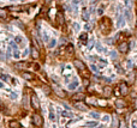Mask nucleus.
Here are the masks:
<instances>
[{"label":"nucleus","instance_id":"1","mask_svg":"<svg viewBox=\"0 0 137 128\" xmlns=\"http://www.w3.org/2000/svg\"><path fill=\"white\" fill-rule=\"evenodd\" d=\"M100 29L102 34H108V31L111 30V20L108 18H102L100 22Z\"/></svg>","mask_w":137,"mask_h":128},{"label":"nucleus","instance_id":"2","mask_svg":"<svg viewBox=\"0 0 137 128\" xmlns=\"http://www.w3.org/2000/svg\"><path fill=\"white\" fill-rule=\"evenodd\" d=\"M30 102H31V107L34 109H36V110L40 109V102H39V98H37V96L35 94L31 95V99H30Z\"/></svg>","mask_w":137,"mask_h":128},{"label":"nucleus","instance_id":"3","mask_svg":"<svg viewBox=\"0 0 137 128\" xmlns=\"http://www.w3.org/2000/svg\"><path fill=\"white\" fill-rule=\"evenodd\" d=\"M33 123L36 127H41L42 123H43V120H42V117L39 114H34L33 115Z\"/></svg>","mask_w":137,"mask_h":128},{"label":"nucleus","instance_id":"4","mask_svg":"<svg viewBox=\"0 0 137 128\" xmlns=\"http://www.w3.org/2000/svg\"><path fill=\"white\" fill-rule=\"evenodd\" d=\"M118 89L120 91V95H123V96H126V95L129 94V86H128L126 83H120Z\"/></svg>","mask_w":137,"mask_h":128},{"label":"nucleus","instance_id":"5","mask_svg":"<svg viewBox=\"0 0 137 128\" xmlns=\"http://www.w3.org/2000/svg\"><path fill=\"white\" fill-rule=\"evenodd\" d=\"M118 50L120 52V53H128V50H129V44H128V42H122L119 46H118Z\"/></svg>","mask_w":137,"mask_h":128},{"label":"nucleus","instance_id":"6","mask_svg":"<svg viewBox=\"0 0 137 128\" xmlns=\"http://www.w3.org/2000/svg\"><path fill=\"white\" fill-rule=\"evenodd\" d=\"M73 64H75V66L77 67V69H79V71H85V65L83 64L82 61L75 60L73 61Z\"/></svg>","mask_w":137,"mask_h":128},{"label":"nucleus","instance_id":"7","mask_svg":"<svg viewBox=\"0 0 137 128\" xmlns=\"http://www.w3.org/2000/svg\"><path fill=\"white\" fill-rule=\"evenodd\" d=\"M30 64H28V62H24V61H22V62H17V64H14V67L18 68V69H24V68H27Z\"/></svg>","mask_w":137,"mask_h":128},{"label":"nucleus","instance_id":"8","mask_svg":"<svg viewBox=\"0 0 137 128\" xmlns=\"http://www.w3.org/2000/svg\"><path fill=\"white\" fill-rule=\"evenodd\" d=\"M22 77H23L25 80H34V79H35L34 74L29 73V72H23V73H22Z\"/></svg>","mask_w":137,"mask_h":128},{"label":"nucleus","instance_id":"9","mask_svg":"<svg viewBox=\"0 0 137 128\" xmlns=\"http://www.w3.org/2000/svg\"><path fill=\"white\" fill-rule=\"evenodd\" d=\"M64 22H65V19H64V14H63V12H58V13H57V23H58L59 25H63Z\"/></svg>","mask_w":137,"mask_h":128},{"label":"nucleus","instance_id":"10","mask_svg":"<svg viewBox=\"0 0 137 128\" xmlns=\"http://www.w3.org/2000/svg\"><path fill=\"white\" fill-rule=\"evenodd\" d=\"M72 99H75V101H83V99H85V95L82 94V92H78V94L72 96Z\"/></svg>","mask_w":137,"mask_h":128},{"label":"nucleus","instance_id":"11","mask_svg":"<svg viewBox=\"0 0 137 128\" xmlns=\"http://www.w3.org/2000/svg\"><path fill=\"white\" fill-rule=\"evenodd\" d=\"M103 96L106 97V98H108L111 95H112V89L111 88H108V86H106V88H103Z\"/></svg>","mask_w":137,"mask_h":128},{"label":"nucleus","instance_id":"12","mask_svg":"<svg viewBox=\"0 0 137 128\" xmlns=\"http://www.w3.org/2000/svg\"><path fill=\"white\" fill-rule=\"evenodd\" d=\"M54 92H55V94H57V95H58L59 97H63V98H64V97L66 96V94H65V92L63 91L62 89H60V88H57V86H55V88H54Z\"/></svg>","mask_w":137,"mask_h":128},{"label":"nucleus","instance_id":"13","mask_svg":"<svg viewBox=\"0 0 137 128\" xmlns=\"http://www.w3.org/2000/svg\"><path fill=\"white\" fill-rule=\"evenodd\" d=\"M117 25H118V28H123L124 25H125V19H124V17L122 14L118 17V24H117Z\"/></svg>","mask_w":137,"mask_h":128},{"label":"nucleus","instance_id":"14","mask_svg":"<svg viewBox=\"0 0 137 128\" xmlns=\"http://www.w3.org/2000/svg\"><path fill=\"white\" fill-rule=\"evenodd\" d=\"M75 107L78 109V110H82V111H85V110L88 109V108H87V105H85V104H83V103H76Z\"/></svg>","mask_w":137,"mask_h":128},{"label":"nucleus","instance_id":"15","mask_svg":"<svg viewBox=\"0 0 137 128\" xmlns=\"http://www.w3.org/2000/svg\"><path fill=\"white\" fill-rule=\"evenodd\" d=\"M8 126H10V128H19V127H21V125H19V122H18V121H14V120H12V121H10V123H8Z\"/></svg>","mask_w":137,"mask_h":128},{"label":"nucleus","instance_id":"16","mask_svg":"<svg viewBox=\"0 0 137 128\" xmlns=\"http://www.w3.org/2000/svg\"><path fill=\"white\" fill-rule=\"evenodd\" d=\"M116 105L118 109H123L125 107V103H124L123 99H118V101H116Z\"/></svg>","mask_w":137,"mask_h":128},{"label":"nucleus","instance_id":"17","mask_svg":"<svg viewBox=\"0 0 137 128\" xmlns=\"http://www.w3.org/2000/svg\"><path fill=\"white\" fill-rule=\"evenodd\" d=\"M87 40H88V35H87V32H83V34L79 35V41H81V42L87 43Z\"/></svg>","mask_w":137,"mask_h":128},{"label":"nucleus","instance_id":"18","mask_svg":"<svg viewBox=\"0 0 137 128\" xmlns=\"http://www.w3.org/2000/svg\"><path fill=\"white\" fill-rule=\"evenodd\" d=\"M31 56H33V59H37L39 58V52H37V49L35 47H31Z\"/></svg>","mask_w":137,"mask_h":128},{"label":"nucleus","instance_id":"19","mask_svg":"<svg viewBox=\"0 0 137 128\" xmlns=\"http://www.w3.org/2000/svg\"><path fill=\"white\" fill-rule=\"evenodd\" d=\"M8 10H10V11H14V12H21L22 10H23V7L22 6H10Z\"/></svg>","mask_w":137,"mask_h":128},{"label":"nucleus","instance_id":"20","mask_svg":"<svg viewBox=\"0 0 137 128\" xmlns=\"http://www.w3.org/2000/svg\"><path fill=\"white\" fill-rule=\"evenodd\" d=\"M82 18L84 20H89V13H88V11L87 10H83V12H82Z\"/></svg>","mask_w":137,"mask_h":128},{"label":"nucleus","instance_id":"21","mask_svg":"<svg viewBox=\"0 0 137 128\" xmlns=\"http://www.w3.org/2000/svg\"><path fill=\"white\" fill-rule=\"evenodd\" d=\"M62 116L63 117H72L73 115H72V113H70L68 110H64V111H62Z\"/></svg>","mask_w":137,"mask_h":128},{"label":"nucleus","instance_id":"22","mask_svg":"<svg viewBox=\"0 0 137 128\" xmlns=\"http://www.w3.org/2000/svg\"><path fill=\"white\" fill-rule=\"evenodd\" d=\"M77 86H78V81L75 80L73 83H71V84L68 85V89H70V90H73V89H76Z\"/></svg>","mask_w":137,"mask_h":128},{"label":"nucleus","instance_id":"23","mask_svg":"<svg viewBox=\"0 0 137 128\" xmlns=\"http://www.w3.org/2000/svg\"><path fill=\"white\" fill-rule=\"evenodd\" d=\"M0 18H6V8H0Z\"/></svg>","mask_w":137,"mask_h":128},{"label":"nucleus","instance_id":"24","mask_svg":"<svg viewBox=\"0 0 137 128\" xmlns=\"http://www.w3.org/2000/svg\"><path fill=\"white\" fill-rule=\"evenodd\" d=\"M118 125H119V121H118L117 117H114L113 119V123H112V128H118Z\"/></svg>","mask_w":137,"mask_h":128},{"label":"nucleus","instance_id":"25","mask_svg":"<svg viewBox=\"0 0 137 128\" xmlns=\"http://www.w3.org/2000/svg\"><path fill=\"white\" fill-rule=\"evenodd\" d=\"M125 17H126V19L130 22L131 20V12H130V10H125Z\"/></svg>","mask_w":137,"mask_h":128},{"label":"nucleus","instance_id":"26","mask_svg":"<svg viewBox=\"0 0 137 128\" xmlns=\"http://www.w3.org/2000/svg\"><path fill=\"white\" fill-rule=\"evenodd\" d=\"M0 79L7 83V81L10 80V77H8V75H6V74H1V75H0Z\"/></svg>","mask_w":137,"mask_h":128},{"label":"nucleus","instance_id":"27","mask_svg":"<svg viewBox=\"0 0 137 128\" xmlns=\"http://www.w3.org/2000/svg\"><path fill=\"white\" fill-rule=\"evenodd\" d=\"M93 28H94L93 23H87V24H85V30H87V31H89V30H93Z\"/></svg>","mask_w":137,"mask_h":128},{"label":"nucleus","instance_id":"28","mask_svg":"<svg viewBox=\"0 0 137 128\" xmlns=\"http://www.w3.org/2000/svg\"><path fill=\"white\" fill-rule=\"evenodd\" d=\"M14 41H16V42H18V43H19V44H22V46L24 44V42H23V38H22L21 36H17V37L14 38Z\"/></svg>","mask_w":137,"mask_h":128},{"label":"nucleus","instance_id":"29","mask_svg":"<svg viewBox=\"0 0 137 128\" xmlns=\"http://www.w3.org/2000/svg\"><path fill=\"white\" fill-rule=\"evenodd\" d=\"M55 44H57V41H55V40H51V41H49V43H48V47L53 48V47H55Z\"/></svg>","mask_w":137,"mask_h":128},{"label":"nucleus","instance_id":"30","mask_svg":"<svg viewBox=\"0 0 137 128\" xmlns=\"http://www.w3.org/2000/svg\"><path fill=\"white\" fill-rule=\"evenodd\" d=\"M49 119H51V121H54V120H55L54 113H53V109H52V108H51V111H49Z\"/></svg>","mask_w":137,"mask_h":128},{"label":"nucleus","instance_id":"31","mask_svg":"<svg viewBox=\"0 0 137 128\" xmlns=\"http://www.w3.org/2000/svg\"><path fill=\"white\" fill-rule=\"evenodd\" d=\"M90 116H91V117H94L95 120L100 119V115L97 114V113H94V111H91V113H90Z\"/></svg>","mask_w":137,"mask_h":128},{"label":"nucleus","instance_id":"32","mask_svg":"<svg viewBox=\"0 0 137 128\" xmlns=\"http://www.w3.org/2000/svg\"><path fill=\"white\" fill-rule=\"evenodd\" d=\"M87 126L88 127H96L97 126V122H87Z\"/></svg>","mask_w":137,"mask_h":128},{"label":"nucleus","instance_id":"33","mask_svg":"<svg viewBox=\"0 0 137 128\" xmlns=\"http://www.w3.org/2000/svg\"><path fill=\"white\" fill-rule=\"evenodd\" d=\"M117 56H118V54H117V52H114V50H112L111 52V59H117Z\"/></svg>","mask_w":137,"mask_h":128},{"label":"nucleus","instance_id":"34","mask_svg":"<svg viewBox=\"0 0 137 128\" xmlns=\"http://www.w3.org/2000/svg\"><path fill=\"white\" fill-rule=\"evenodd\" d=\"M90 69L94 72V73H96V72H99V69H97V67H96L95 65H90Z\"/></svg>","mask_w":137,"mask_h":128},{"label":"nucleus","instance_id":"35","mask_svg":"<svg viewBox=\"0 0 137 128\" xmlns=\"http://www.w3.org/2000/svg\"><path fill=\"white\" fill-rule=\"evenodd\" d=\"M10 47L13 48V50H18V47H17V44H16L14 42H11V43H10Z\"/></svg>","mask_w":137,"mask_h":128},{"label":"nucleus","instance_id":"36","mask_svg":"<svg viewBox=\"0 0 137 128\" xmlns=\"http://www.w3.org/2000/svg\"><path fill=\"white\" fill-rule=\"evenodd\" d=\"M96 49H97L100 53L103 52V48H102V46H101V43H97V44H96Z\"/></svg>","mask_w":137,"mask_h":128},{"label":"nucleus","instance_id":"37","mask_svg":"<svg viewBox=\"0 0 137 128\" xmlns=\"http://www.w3.org/2000/svg\"><path fill=\"white\" fill-rule=\"evenodd\" d=\"M68 54H73V46H68Z\"/></svg>","mask_w":137,"mask_h":128},{"label":"nucleus","instance_id":"38","mask_svg":"<svg viewBox=\"0 0 137 128\" xmlns=\"http://www.w3.org/2000/svg\"><path fill=\"white\" fill-rule=\"evenodd\" d=\"M13 56L16 59H18L19 58V50H13Z\"/></svg>","mask_w":137,"mask_h":128},{"label":"nucleus","instance_id":"39","mask_svg":"<svg viewBox=\"0 0 137 128\" xmlns=\"http://www.w3.org/2000/svg\"><path fill=\"white\" fill-rule=\"evenodd\" d=\"M134 79H135V75H134V73H130V80H129V84L134 83Z\"/></svg>","mask_w":137,"mask_h":128},{"label":"nucleus","instance_id":"40","mask_svg":"<svg viewBox=\"0 0 137 128\" xmlns=\"http://www.w3.org/2000/svg\"><path fill=\"white\" fill-rule=\"evenodd\" d=\"M43 91H45V92H46V94H49V92H51V89L48 88V86H45V88H43Z\"/></svg>","mask_w":137,"mask_h":128},{"label":"nucleus","instance_id":"41","mask_svg":"<svg viewBox=\"0 0 137 128\" xmlns=\"http://www.w3.org/2000/svg\"><path fill=\"white\" fill-rule=\"evenodd\" d=\"M103 121L105 122H108L110 121V116H108V115H105V116H103V119H102Z\"/></svg>","mask_w":137,"mask_h":128},{"label":"nucleus","instance_id":"42","mask_svg":"<svg viewBox=\"0 0 137 128\" xmlns=\"http://www.w3.org/2000/svg\"><path fill=\"white\" fill-rule=\"evenodd\" d=\"M93 46H94V42H93V40H91L89 43H88V49H91V48H93Z\"/></svg>","mask_w":137,"mask_h":128},{"label":"nucleus","instance_id":"43","mask_svg":"<svg viewBox=\"0 0 137 128\" xmlns=\"http://www.w3.org/2000/svg\"><path fill=\"white\" fill-rule=\"evenodd\" d=\"M131 125H132V128H137V120H134Z\"/></svg>","mask_w":137,"mask_h":128},{"label":"nucleus","instance_id":"44","mask_svg":"<svg viewBox=\"0 0 137 128\" xmlns=\"http://www.w3.org/2000/svg\"><path fill=\"white\" fill-rule=\"evenodd\" d=\"M73 28H75L76 31H78V30H79V25H78L77 23H73Z\"/></svg>","mask_w":137,"mask_h":128},{"label":"nucleus","instance_id":"45","mask_svg":"<svg viewBox=\"0 0 137 128\" xmlns=\"http://www.w3.org/2000/svg\"><path fill=\"white\" fill-rule=\"evenodd\" d=\"M126 65H128V67H129V68H132V62H131V60H128Z\"/></svg>","mask_w":137,"mask_h":128},{"label":"nucleus","instance_id":"46","mask_svg":"<svg viewBox=\"0 0 137 128\" xmlns=\"http://www.w3.org/2000/svg\"><path fill=\"white\" fill-rule=\"evenodd\" d=\"M114 94H116V96H119V95H120V91H119V89L118 88L114 89Z\"/></svg>","mask_w":137,"mask_h":128},{"label":"nucleus","instance_id":"47","mask_svg":"<svg viewBox=\"0 0 137 128\" xmlns=\"http://www.w3.org/2000/svg\"><path fill=\"white\" fill-rule=\"evenodd\" d=\"M102 13H103V10L102 8H99V10H97V14H99V16H102Z\"/></svg>","mask_w":137,"mask_h":128},{"label":"nucleus","instance_id":"48","mask_svg":"<svg viewBox=\"0 0 137 128\" xmlns=\"http://www.w3.org/2000/svg\"><path fill=\"white\" fill-rule=\"evenodd\" d=\"M16 24H17V25H18V27L21 28V29H24V25H23V24H22L21 22H17V23H16Z\"/></svg>","mask_w":137,"mask_h":128},{"label":"nucleus","instance_id":"49","mask_svg":"<svg viewBox=\"0 0 137 128\" xmlns=\"http://www.w3.org/2000/svg\"><path fill=\"white\" fill-rule=\"evenodd\" d=\"M7 55H8V58L11 56V47L8 46V48H7Z\"/></svg>","mask_w":137,"mask_h":128},{"label":"nucleus","instance_id":"50","mask_svg":"<svg viewBox=\"0 0 137 128\" xmlns=\"http://www.w3.org/2000/svg\"><path fill=\"white\" fill-rule=\"evenodd\" d=\"M0 60L1 61L5 60V56H4V54H2V52H0Z\"/></svg>","mask_w":137,"mask_h":128},{"label":"nucleus","instance_id":"51","mask_svg":"<svg viewBox=\"0 0 137 128\" xmlns=\"http://www.w3.org/2000/svg\"><path fill=\"white\" fill-rule=\"evenodd\" d=\"M120 123V128H126V126H125V123H124V121H120L119 122Z\"/></svg>","mask_w":137,"mask_h":128},{"label":"nucleus","instance_id":"52","mask_svg":"<svg viewBox=\"0 0 137 128\" xmlns=\"http://www.w3.org/2000/svg\"><path fill=\"white\" fill-rule=\"evenodd\" d=\"M99 66L100 67H105L106 66V62H99Z\"/></svg>","mask_w":137,"mask_h":128},{"label":"nucleus","instance_id":"53","mask_svg":"<svg viewBox=\"0 0 137 128\" xmlns=\"http://www.w3.org/2000/svg\"><path fill=\"white\" fill-rule=\"evenodd\" d=\"M43 40L46 41V42H47V41H48V36H47V34H46V32L43 34Z\"/></svg>","mask_w":137,"mask_h":128},{"label":"nucleus","instance_id":"54","mask_svg":"<svg viewBox=\"0 0 137 128\" xmlns=\"http://www.w3.org/2000/svg\"><path fill=\"white\" fill-rule=\"evenodd\" d=\"M84 85H85V86H88V85H89V81H88V79H84Z\"/></svg>","mask_w":137,"mask_h":128},{"label":"nucleus","instance_id":"55","mask_svg":"<svg viewBox=\"0 0 137 128\" xmlns=\"http://www.w3.org/2000/svg\"><path fill=\"white\" fill-rule=\"evenodd\" d=\"M2 86H4V85H2V84H1V83H0V88H2Z\"/></svg>","mask_w":137,"mask_h":128},{"label":"nucleus","instance_id":"56","mask_svg":"<svg viewBox=\"0 0 137 128\" xmlns=\"http://www.w3.org/2000/svg\"><path fill=\"white\" fill-rule=\"evenodd\" d=\"M136 27H137V16H136Z\"/></svg>","mask_w":137,"mask_h":128},{"label":"nucleus","instance_id":"57","mask_svg":"<svg viewBox=\"0 0 137 128\" xmlns=\"http://www.w3.org/2000/svg\"><path fill=\"white\" fill-rule=\"evenodd\" d=\"M96 128H102V126H100V127H96Z\"/></svg>","mask_w":137,"mask_h":128}]
</instances>
